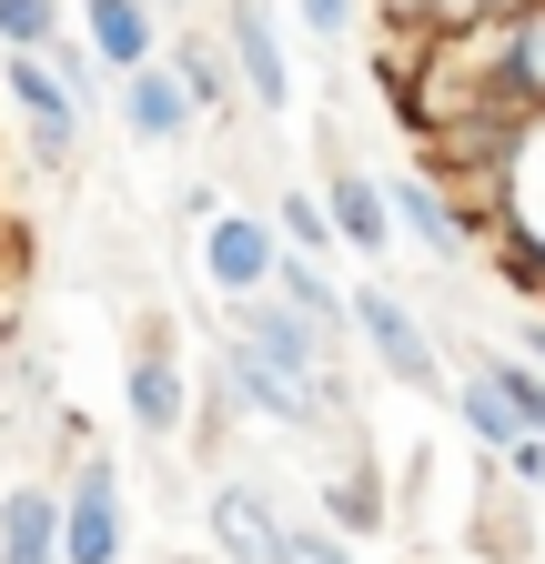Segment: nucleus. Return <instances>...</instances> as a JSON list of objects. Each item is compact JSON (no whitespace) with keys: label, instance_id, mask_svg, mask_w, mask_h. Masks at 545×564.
<instances>
[{"label":"nucleus","instance_id":"f257e3e1","mask_svg":"<svg viewBox=\"0 0 545 564\" xmlns=\"http://www.w3.org/2000/svg\"><path fill=\"white\" fill-rule=\"evenodd\" d=\"M344 303H354V352H374V373L384 383H404V393H425V403H445V352H435V333H425V313L404 303V293H384V282L364 272V282H344Z\"/></svg>","mask_w":545,"mask_h":564},{"label":"nucleus","instance_id":"f03ea898","mask_svg":"<svg viewBox=\"0 0 545 564\" xmlns=\"http://www.w3.org/2000/svg\"><path fill=\"white\" fill-rule=\"evenodd\" d=\"M272 262H284V232H272V212H243V202H213L192 223V272H202V293L233 303V293H263Z\"/></svg>","mask_w":545,"mask_h":564},{"label":"nucleus","instance_id":"7ed1b4c3","mask_svg":"<svg viewBox=\"0 0 545 564\" xmlns=\"http://www.w3.org/2000/svg\"><path fill=\"white\" fill-rule=\"evenodd\" d=\"M0 91H11V111H21V131H31V162H41V172H72V162H82L92 111L72 101V82H61L41 51H11V61H0Z\"/></svg>","mask_w":545,"mask_h":564},{"label":"nucleus","instance_id":"20e7f679","mask_svg":"<svg viewBox=\"0 0 545 564\" xmlns=\"http://www.w3.org/2000/svg\"><path fill=\"white\" fill-rule=\"evenodd\" d=\"M131 514H121V464L111 454H72L61 474V564H121Z\"/></svg>","mask_w":545,"mask_h":564},{"label":"nucleus","instance_id":"39448f33","mask_svg":"<svg viewBox=\"0 0 545 564\" xmlns=\"http://www.w3.org/2000/svg\"><path fill=\"white\" fill-rule=\"evenodd\" d=\"M121 413H131V434H142V444H172L182 423H192V364L172 352L162 323H142V343L121 352Z\"/></svg>","mask_w":545,"mask_h":564},{"label":"nucleus","instance_id":"423d86ee","mask_svg":"<svg viewBox=\"0 0 545 564\" xmlns=\"http://www.w3.org/2000/svg\"><path fill=\"white\" fill-rule=\"evenodd\" d=\"M223 51L243 70V101L263 121H284L293 111V51H284V21L263 11V0H223Z\"/></svg>","mask_w":545,"mask_h":564},{"label":"nucleus","instance_id":"0eeeda50","mask_svg":"<svg viewBox=\"0 0 545 564\" xmlns=\"http://www.w3.org/2000/svg\"><path fill=\"white\" fill-rule=\"evenodd\" d=\"M111 121L142 141V152H182V141L202 131V111H192V91H182V70H172V61L111 70Z\"/></svg>","mask_w":545,"mask_h":564},{"label":"nucleus","instance_id":"6e6552de","mask_svg":"<svg viewBox=\"0 0 545 564\" xmlns=\"http://www.w3.org/2000/svg\"><path fill=\"white\" fill-rule=\"evenodd\" d=\"M202 524H213V554L223 564H272V554H284V505H272L253 474H213Z\"/></svg>","mask_w":545,"mask_h":564},{"label":"nucleus","instance_id":"1a4fd4ad","mask_svg":"<svg viewBox=\"0 0 545 564\" xmlns=\"http://www.w3.org/2000/svg\"><path fill=\"white\" fill-rule=\"evenodd\" d=\"M384 202H394V232L415 242V252H425L435 272H455V262H464L474 223H464V202H455V192H445L435 172H394V182H384Z\"/></svg>","mask_w":545,"mask_h":564},{"label":"nucleus","instance_id":"9d476101","mask_svg":"<svg viewBox=\"0 0 545 564\" xmlns=\"http://www.w3.org/2000/svg\"><path fill=\"white\" fill-rule=\"evenodd\" d=\"M323 212H333V242H344V262H384V252H394V202H384V182H374L364 162L333 152V172H323Z\"/></svg>","mask_w":545,"mask_h":564},{"label":"nucleus","instance_id":"9b49d317","mask_svg":"<svg viewBox=\"0 0 545 564\" xmlns=\"http://www.w3.org/2000/svg\"><path fill=\"white\" fill-rule=\"evenodd\" d=\"M485 41H495V91H505L515 111H545V0H515V11H495Z\"/></svg>","mask_w":545,"mask_h":564},{"label":"nucleus","instance_id":"f8f14e48","mask_svg":"<svg viewBox=\"0 0 545 564\" xmlns=\"http://www.w3.org/2000/svg\"><path fill=\"white\" fill-rule=\"evenodd\" d=\"M162 61L182 70V91H192L202 121H233V111H243V70H233L223 31H162Z\"/></svg>","mask_w":545,"mask_h":564},{"label":"nucleus","instance_id":"ddd939ff","mask_svg":"<svg viewBox=\"0 0 545 564\" xmlns=\"http://www.w3.org/2000/svg\"><path fill=\"white\" fill-rule=\"evenodd\" d=\"M162 0H82V41L101 51V70H142L162 61Z\"/></svg>","mask_w":545,"mask_h":564},{"label":"nucleus","instance_id":"4468645a","mask_svg":"<svg viewBox=\"0 0 545 564\" xmlns=\"http://www.w3.org/2000/svg\"><path fill=\"white\" fill-rule=\"evenodd\" d=\"M485 223H515V232L545 242V111H525L515 152H505V172H495V192H485Z\"/></svg>","mask_w":545,"mask_h":564},{"label":"nucleus","instance_id":"2eb2a0df","mask_svg":"<svg viewBox=\"0 0 545 564\" xmlns=\"http://www.w3.org/2000/svg\"><path fill=\"white\" fill-rule=\"evenodd\" d=\"M0 564H61V484L0 494Z\"/></svg>","mask_w":545,"mask_h":564},{"label":"nucleus","instance_id":"dca6fc26","mask_svg":"<svg viewBox=\"0 0 545 564\" xmlns=\"http://www.w3.org/2000/svg\"><path fill=\"white\" fill-rule=\"evenodd\" d=\"M384 514H394V505H384V474H374V454L354 444L344 464H333V474H323V524L364 544V534H384Z\"/></svg>","mask_w":545,"mask_h":564},{"label":"nucleus","instance_id":"f3484780","mask_svg":"<svg viewBox=\"0 0 545 564\" xmlns=\"http://www.w3.org/2000/svg\"><path fill=\"white\" fill-rule=\"evenodd\" d=\"M445 403H455V423H464V444H474V454H505V444L525 434V423H515V403H505L485 373H474V364L445 383Z\"/></svg>","mask_w":545,"mask_h":564},{"label":"nucleus","instance_id":"a211bd4d","mask_svg":"<svg viewBox=\"0 0 545 564\" xmlns=\"http://www.w3.org/2000/svg\"><path fill=\"white\" fill-rule=\"evenodd\" d=\"M41 61L61 70V82H72V101H82V111H111V70H101V51H92L72 21H61V31L41 41Z\"/></svg>","mask_w":545,"mask_h":564},{"label":"nucleus","instance_id":"6ab92c4d","mask_svg":"<svg viewBox=\"0 0 545 564\" xmlns=\"http://www.w3.org/2000/svg\"><path fill=\"white\" fill-rule=\"evenodd\" d=\"M474 373H485V383L515 403V423H525V434H545V373L525 364V352H495V343H474Z\"/></svg>","mask_w":545,"mask_h":564},{"label":"nucleus","instance_id":"aec40b11","mask_svg":"<svg viewBox=\"0 0 545 564\" xmlns=\"http://www.w3.org/2000/svg\"><path fill=\"white\" fill-rule=\"evenodd\" d=\"M272 232H284V252H323V262H344V242H333V212H323V192H284V202H272Z\"/></svg>","mask_w":545,"mask_h":564},{"label":"nucleus","instance_id":"412c9836","mask_svg":"<svg viewBox=\"0 0 545 564\" xmlns=\"http://www.w3.org/2000/svg\"><path fill=\"white\" fill-rule=\"evenodd\" d=\"M272 564H364L354 554V534H333V524H303V514H284V554Z\"/></svg>","mask_w":545,"mask_h":564},{"label":"nucleus","instance_id":"4be33fe9","mask_svg":"<svg viewBox=\"0 0 545 564\" xmlns=\"http://www.w3.org/2000/svg\"><path fill=\"white\" fill-rule=\"evenodd\" d=\"M61 31V0H0V51H41Z\"/></svg>","mask_w":545,"mask_h":564},{"label":"nucleus","instance_id":"5701e85b","mask_svg":"<svg viewBox=\"0 0 545 564\" xmlns=\"http://www.w3.org/2000/svg\"><path fill=\"white\" fill-rule=\"evenodd\" d=\"M293 21H303L313 41H354V21H364V0H293Z\"/></svg>","mask_w":545,"mask_h":564},{"label":"nucleus","instance_id":"b1692460","mask_svg":"<svg viewBox=\"0 0 545 564\" xmlns=\"http://www.w3.org/2000/svg\"><path fill=\"white\" fill-rule=\"evenodd\" d=\"M415 564H464V554H415Z\"/></svg>","mask_w":545,"mask_h":564},{"label":"nucleus","instance_id":"393cba45","mask_svg":"<svg viewBox=\"0 0 545 564\" xmlns=\"http://www.w3.org/2000/svg\"><path fill=\"white\" fill-rule=\"evenodd\" d=\"M162 11H172V0H162Z\"/></svg>","mask_w":545,"mask_h":564}]
</instances>
